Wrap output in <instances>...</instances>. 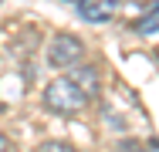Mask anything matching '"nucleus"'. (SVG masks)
Wrapping results in <instances>:
<instances>
[{"label": "nucleus", "mask_w": 159, "mask_h": 152, "mask_svg": "<svg viewBox=\"0 0 159 152\" xmlns=\"http://www.w3.org/2000/svg\"><path fill=\"white\" fill-rule=\"evenodd\" d=\"M135 30H139V34H159V3L146 10L142 20H135Z\"/></svg>", "instance_id": "obj_5"}, {"label": "nucleus", "mask_w": 159, "mask_h": 152, "mask_svg": "<svg viewBox=\"0 0 159 152\" xmlns=\"http://www.w3.org/2000/svg\"><path fill=\"white\" fill-rule=\"evenodd\" d=\"M0 3H3V0H0Z\"/></svg>", "instance_id": "obj_9"}, {"label": "nucleus", "mask_w": 159, "mask_h": 152, "mask_svg": "<svg viewBox=\"0 0 159 152\" xmlns=\"http://www.w3.org/2000/svg\"><path fill=\"white\" fill-rule=\"evenodd\" d=\"M85 61V44H81V37H75V34H58L51 44H48V64L51 68H75V64H81Z\"/></svg>", "instance_id": "obj_2"}, {"label": "nucleus", "mask_w": 159, "mask_h": 152, "mask_svg": "<svg viewBox=\"0 0 159 152\" xmlns=\"http://www.w3.org/2000/svg\"><path fill=\"white\" fill-rule=\"evenodd\" d=\"M0 152H14V145H10V139L0 132Z\"/></svg>", "instance_id": "obj_7"}, {"label": "nucleus", "mask_w": 159, "mask_h": 152, "mask_svg": "<svg viewBox=\"0 0 159 152\" xmlns=\"http://www.w3.org/2000/svg\"><path fill=\"white\" fill-rule=\"evenodd\" d=\"M122 10V0H78V14L88 24H105Z\"/></svg>", "instance_id": "obj_3"}, {"label": "nucleus", "mask_w": 159, "mask_h": 152, "mask_svg": "<svg viewBox=\"0 0 159 152\" xmlns=\"http://www.w3.org/2000/svg\"><path fill=\"white\" fill-rule=\"evenodd\" d=\"M64 3H78V0H64Z\"/></svg>", "instance_id": "obj_8"}, {"label": "nucleus", "mask_w": 159, "mask_h": 152, "mask_svg": "<svg viewBox=\"0 0 159 152\" xmlns=\"http://www.w3.org/2000/svg\"><path fill=\"white\" fill-rule=\"evenodd\" d=\"M71 78H75V85L85 91L88 98H95V95H98V85H102V78H98V68H92V64H75Z\"/></svg>", "instance_id": "obj_4"}, {"label": "nucleus", "mask_w": 159, "mask_h": 152, "mask_svg": "<svg viewBox=\"0 0 159 152\" xmlns=\"http://www.w3.org/2000/svg\"><path fill=\"white\" fill-rule=\"evenodd\" d=\"M41 152H78L71 142H61V139H51V142H44L41 145Z\"/></svg>", "instance_id": "obj_6"}, {"label": "nucleus", "mask_w": 159, "mask_h": 152, "mask_svg": "<svg viewBox=\"0 0 159 152\" xmlns=\"http://www.w3.org/2000/svg\"><path fill=\"white\" fill-rule=\"evenodd\" d=\"M41 98H44V108L54 112V115H78V112H85V105L92 101L85 91L75 85L71 74H61V78L48 81Z\"/></svg>", "instance_id": "obj_1"}]
</instances>
